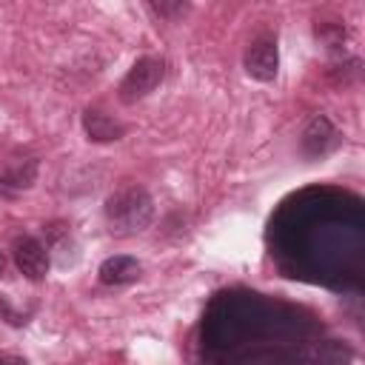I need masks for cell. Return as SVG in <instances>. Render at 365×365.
Listing matches in <instances>:
<instances>
[{
    "label": "cell",
    "instance_id": "1",
    "mask_svg": "<svg viewBox=\"0 0 365 365\" xmlns=\"http://www.w3.org/2000/svg\"><path fill=\"white\" fill-rule=\"evenodd\" d=\"M103 214L114 237H131L148 228L154 217V200L143 185L128 182V185H120L114 194H108Z\"/></svg>",
    "mask_w": 365,
    "mask_h": 365
},
{
    "label": "cell",
    "instance_id": "2",
    "mask_svg": "<svg viewBox=\"0 0 365 365\" xmlns=\"http://www.w3.org/2000/svg\"><path fill=\"white\" fill-rule=\"evenodd\" d=\"M163 77H165V63L160 57H140L128 68V74L123 77V83L117 88L120 91V100L123 103H137V100L148 97L163 83Z\"/></svg>",
    "mask_w": 365,
    "mask_h": 365
},
{
    "label": "cell",
    "instance_id": "3",
    "mask_svg": "<svg viewBox=\"0 0 365 365\" xmlns=\"http://www.w3.org/2000/svg\"><path fill=\"white\" fill-rule=\"evenodd\" d=\"M40 163L31 154H11L0 163V194L3 197H17L29 191L37 180Z\"/></svg>",
    "mask_w": 365,
    "mask_h": 365
},
{
    "label": "cell",
    "instance_id": "4",
    "mask_svg": "<svg viewBox=\"0 0 365 365\" xmlns=\"http://www.w3.org/2000/svg\"><path fill=\"white\" fill-rule=\"evenodd\" d=\"M11 257H14L17 271L26 279H31V282L46 279V274H48V248L40 240H34V237H17L14 245H11Z\"/></svg>",
    "mask_w": 365,
    "mask_h": 365
},
{
    "label": "cell",
    "instance_id": "5",
    "mask_svg": "<svg viewBox=\"0 0 365 365\" xmlns=\"http://www.w3.org/2000/svg\"><path fill=\"white\" fill-rule=\"evenodd\" d=\"M242 66L248 71V77L259 80V83H271L279 71V51H277V40L271 37H257L242 57Z\"/></svg>",
    "mask_w": 365,
    "mask_h": 365
},
{
    "label": "cell",
    "instance_id": "6",
    "mask_svg": "<svg viewBox=\"0 0 365 365\" xmlns=\"http://www.w3.org/2000/svg\"><path fill=\"white\" fill-rule=\"evenodd\" d=\"M336 143H339V134L325 114H314L302 128V151L308 157H322L331 148H336Z\"/></svg>",
    "mask_w": 365,
    "mask_h": 365
},
{
    "label": "cell",
    "instance_id": "7",
    "mask_svg": "<svg viewBox=\"0 0 365 365\" xmlns=\"http://www.w3.org/2000/svg\"><path fill=\"white\" fill-rule=\"evenodd\" d=\"M83 128H86V137L91 143H114L125 134V125L117 117H111L108 111L97 108V106L83 111Z\"/></svg>",
    "mask_w": 365,
    "mask_h": 365
},
{
    "label": "cell",
    "instance_id": "8",
    "mask_svg": "<svg viewBox=\"0 0 365 365\" xmlns=\"http://www.w3.org/2000/svg\"><path fill=\"white\" fill-rule=\"evenodd\" d=\"M140 274H143V265L128 254H117V257L103 259V265L97 271L103 285H128V282L140 279Z\"/></svg>",
    "mask_w": 365,
    "mask_h": 365
},
{
    "label": "cell",
    "instance_id": "9",
    "mask_svg": "<svg viewBox=\"0 0 365 365\" xmlns=\"http://www.w3.org/2000/svg\"><path fill=\"white\" fill-rule=\"evenodd\" d=\"M151 11L168 23H180L191 11V0H148Z\"/></svg>",
    "mask_w": 365,
    "mask_h": 365
},
{
    "label": "cell",
    "instance_id": "10",
    "mask_svg": "<svg viewBox=\"0 0 365 365\" xmlns=\"http://www.w3.org/2000/svg\"><path fill=\"white\" fill-rule=\"evenodd\" d=\"M317 37H319L328 48H339V46H342V40H345V29H342L339 23H334V26L322 23V26H317Z\"/></svg>",
    "mask_w": 365,
    "mask_h": 365
},
{
    "label": "cell",
    "instance_id": "11",
    "mask_svg": "<svg viewBox=\"0 0 365 365\" xmlns=\"http://www.w3.org/2000/svg\"><path fill=\"white\" fill-rule=\"evenodd\" d=\"M0 359H9V362H23V356H14V354H0Z\"/></svg>",
    "mask_w": 365,
    "mask_h": 365
},
{
    "label": "cell",
    "instance_id": "12",
    "mask_svg": "<svg viewBox=\"0 0 365 365\" xmlns=\"http://www.w3.org/2000/svg\"><path fill=\"white\" fill-rule=\"evenodd\" d=\"M3 274H6V254L0 251V277H3Z\"/></svg>",
    "mask_w": 365,
    "mask_h": 365
}]
</instances>
